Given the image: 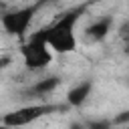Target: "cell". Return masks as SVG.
Instances as JSON below:
<instances>
[{"instance_id":"9c48e42d","label":"cell","mask_w":129,"mask_h":129,"mask_svg":"<svg viewBox=\"0 0 129 129\" xmlns=\"http://www.w3.org/2000/svg\"><path fill=\"white\" fill-rule=\"evenodd\" d=\"M111 123L113 125H125V123H129V111H121L117 117H113Z\"/></svg>"},{"instance_id":"30bf717a","label":"cell","mask_w":129,"mask_h":129,"mask_svg":"<svg viewBox=\"0 0 129 129\" xmlns=\"http://www.w3.org/2000/svg\"><path fill=\"white\" fill-rule=\"evenodd\" d=\"M8 62H10V56H4V58H0V69H4Z\"/></svg>"},{"instance_id":"6da1fadb","label":"cell","mask_w":129,"mask_h":129,"mask_svg":"<svg viewBox=\"0 0 129 129\" xmlns=\"http://www.w3.org/2000/svg\"><path fill=\"white\" fill-rule=\"evenodd\" d=\"M79 16H81V10H71V12L62 14L54 24L40 28V34H42V38L46 40V44L52 52L67 54V52H73L77 48L75 24H77Z\"/></svg>"},{"instance_id":"3957f363","label":"cell","mask_w":129,"mask_h":129,"mask_svg":"<svg viewBox=\"0 0 129 129\" xmlns=\"http://www.w3.org/2000/svg\"><path fill=\"white\" fill-rule=\"evenodd\" d=\"M54 109H56V107H52V105H26V107H20V109H14V111L4 113V117H2V125L8 127V129H14V127H26V125L38 121L40 117L50 115Z\"/></svg>"},{"instance_id":"7c38bea8","label":"cell","mask_w":129,"mask_h":129,"mask_svg":"<svg viewBox=\"0 0 129 129\" xmlns=\"http://www.w3.org/2000/svg\"><path fill=\"white\" fill-rule=\"evenodd\" d=\"M14 129H22V127H14Z\"/></svg>"},{"instance_id":"ba28073f","label":"cell","mask_w":129,"mask_h":129,"mask_svg":"<svg viewBox=\"0 0 129 129\" xmlns=\"http://www.w3.org/2000/svg\"><path fill=\"white\" fill-rule=\"evenodd\" d=\"M87 129H113V123H111L109 119H99V121L89 123V127H87Z\"/></svg>"},{"instance_id":"277c9868","label":"cell","mask_w":129,"mask_h":129,"mask_svg":"<svg viewBox=\"0 0 129 129\" xmlns=\"http://www.w3.org/2000/svg\"><path fill=\"white\" fill-rule=\"evenodd\" d=\"M36 8H38V4L24 6V8H18V10H12V12L2 14L0 16L2 28L8 34H12V36H24L26 30L30 28V24H32V18L36 14Z\"/></svg>"},{"instance_id":"5b68a950","label":"cell","mask_w":129,"mask_h":129,"mask_svg":"<svg viewBox=\"0 0 129 129\" xmlns=\"http://www.w3.org/2000/svg\"><path fill=\"white\" fill-rule=\"evenodd\" d=\"M91 91H93V83H91V81H83V83L75 85L73 89H69V93H67V103H69L71 107H81V105H85V101L89 99Z\"/></svg>"},{"instance_id":"8fae6325","label":"cell","mask_w":129,"mask_h":129,"mask_svg":"<svg viewBox=\"0 0 129 129\" xmlns=\"http://www.w3.org/2000/svg\"><path fill=\"white\" fill-rule=\"evenodd\" d=\"M71 129H87V127H81V125H73Z\"/></svg>"},{"instance_id":"8992f818","label":"cell","mask_w":129,"mask_h":129,"mask_svg":"<svg viewBox=\"0 0 129 129\" xmlns=\"http://www.w3.org/2000/svg\"><path fill=\"white\" fill-rule=\"evenodd\" d=\"M111 24H113V20H111L109 16L99 18L97 22H93L91 26H87V36H89L91 40H95V42L105 40V38H107V34L111 32Z\"/></svg>"},{"instance_id":"7a4b0ae2","label":"cell","mask_w":129,"mask_h":129,"mask_svg":"<svg viewBox=\"0 0 129 129\" xmlns=\"http://www.w3.org/2000/svg\"><path fill=\"white\" fill-rule=\"evenodd\" d=\"M20 54H22V60L28 69L32 71H38V69H44L52 62V50L48 48L46 40L42 38L40 30L38 32H32L28 36V40L20 46Z\"/></svg>"},{"instance_id":"52a82bcc","label":"cell","mask_w":129,"mask_h":129,"mask_svg":"<svg viewBox=\"0 0 129 129\" xmlns=\"http://www.w3.org/2000/svg\"><path fill=\"white\" fill-rule=\"evenodd\" d=\"M60 85V79L58 77H46V79H42V81H38L36 85H32V89H30V93H34V95H46V93H50V91H54L56 87Z\"/></svg>"}]
</instances>
